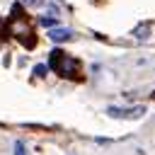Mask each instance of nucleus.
I'll list each match as a JSON object with an SVG mask.
<instances>
[{"instance_id": "nucleus-8", "label": "nucleus", "mask_w": 155, "mask_h": 155, "mask_svg": "<svg viewBox=\"0 0 155 155\" xmlns=\"http://www.w3.org/2000/svg\"><path fill=\"white\" fill-rule=\"evenodd\" d=\"M24 2H29V5H39L41 0H24Z\"/></svg>"}, {"instance_id": "nucleus-5", "label": "nucleus", "mask_w": 155, "mask_h": 155, "mask_svg": "<svg viewBox=\"0 0 155 155\" xmlns=\"http://www.w3.org/2000/svg\"><path fill=\"white\" fill-rule=\"evenodd\" d=\"M15 155H24V143H22V140L15 143Z\"/></svg>"}, {"instance_id": "nucleus-1", "label": "nucleus", "mask_w": 155, "mask_h": 155, "mask_svg": "<svg viewBox=\"0 0 155 155\" xmlns=\"http://www.w3.org/2000/svg\"><path fill=\"white\" fill-rule=\"evenodd\" d=\"M48 68L53 73H58L61 78H70V80H82V70H80V61L63 53L61 48H53L48 56Z\"/></svg>"}, {"instance_id": "nucleus-2", "label": "nucleus", "mask_w": 155, "mask_h": 155, "mask_svg": "<svg viewBox=\"0 0 155 155\" xmlns=\"http://www.w3.org/2000/svg\"><path fill=\"white\" fill-rule=\"evenodd\" d=\"M12 22V27H10V34H15L17 39H19V44L22 46H27V48H34L36 46V36H34V31H31V27L27 24H17L15 19H10Z\"/></svg>"}, {"instance_id": "nucleus-4", "label": "nucleus", "mask_w": 155, "mask_h": 155, "mask_svg": "<svg viewBox=\"0 0 155 155\" xmlns=\"http://www.w3.org/2000/svg\"><path fill=\"white\" fill-rule=\"evenodd\" d=\"M10 36V24L7 19H0V39H7Z\"/></svg>"}, {"instance_id": "nucleus-6", "label": "nucleus", "mask_w": 155, "mask_h": 155, "mask_svg": "<svg viewBox=\"0 0 155 155\" xmlns=\"http://www.w3.org/2000/svg\"><path fill=\"white\" fill-rule=\"evenodd\" d=\"M46 70H48V65H41V63L34 68V73H36V75H46Z\"/></svg>"}, {"instance_id": "nucleus-7", "label": "nucleus", "mask_w": 155, "mask_h": 155, "mask_svg": "<svg viewBox=\"0 0 155 155\" xmlns=\"http://www.w3.org/2000/svg\"><path fill=\"white\" fill-rule=\"evenodd\" d=\"M41 24H44V27H53V19H51V17H41Z\"/></svg>"}, {"instance_id": "nucleus-3", "label": "nucleus", "mask_w": 155, "mask_h": 155, "mask_svg": "<svg viewBox=\"0 0 155 155\" xmlns=\"http://www.w3.org/2000/svg\"><path fill=\"white\" fill-rule=\"evenodd\" d=\"M48 39L51 41H65V39H70V29H51Z\"/></svg>"}]
</instances>
